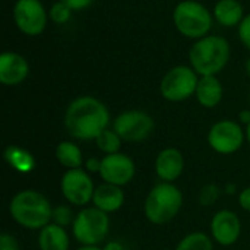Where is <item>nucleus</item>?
Listing matches in <instances>:
<instances>
[{
  "instance_id": "nucleus-1",
  "label": "nucleus",
  "mask_w": 250,
  "mask_h": 250,
  "mask_svg": "<svg viewBox=\"0 0 250 250\" xmlns=\"http://www.w3.org/2000/svg\"><path fill=\"white\" fill-rule=\"evenodd\" d=\"M110 125L107 105L92 97L81 95L72 100L64 111V127L78 141H95Z\"/></svg>"
},
{
  "instance_id": "nucleus-2",
  "label": "nucleus",
  "mask_w": 250,
  "mask_h": 250,
  "mask_svg": "<svg viewBox=\"0 0 250 250\" xmlns=\"http://www.w3.org/2000/svg\"><path fill=\"white\" fill-rule=\"evenodd\" d=\"M231 47L227 38L209 34L196 40L189 50V63L199 76H217L230 60Z\"/></svg>"
},
{
  "instance_id": "nucleus-3",
  "label": "nucleus",
  "mask_w": 250,
  "mask_h": 250,
  "mask_svg": "<svg viewBox=\"0 0 250 250\" xmlns=\"http://www.w3.org/2000/svg\"><path fill=\"white\" fill-rule=\"evenodd\" d=\"M9 212L13 221L21 227L26 230H41L51 223L53 207L44 193L25 189L12 198Z\"/></svg>"
},
{
  "instance_id": "nucleus-4",
  "label": "nucleus",
  "mask_w": 250,
  "mask_h": 250,
  "mask_svg": "<svg viewBox=\"0 0 250 250\" xmlns=\"http://www.w3.org/2000/svg\"><path fill=\"white\" fill-rule=\"evenodd\" d=\"M182 205V190L173 183L161 182L149 190L144 204V214L149 223L163 226L176 218Z\"/></svg>"
},
{
  "instance_id": "nucleus-5",
  "label": "nucleus",
  "mask_w": 250,
  "mask_h": 250,
  "mask_svg": "<svg viewBox=\"0 0 250 250\" xmlns=\"http://www.w3.org/2000/svg\"><path fill=\"white\" fill-rule=\"evenodd\" d=\"M173 23L179 34L196 41L209 35L214 16L204 3L198 0H182L173 10Z\"/></svg>"
},
{
  "instance_id": "nucleus-6",
  "label": "nucleus",
  "mask_w": 250,
  "mask_h": 250,
  "mask_svg": "<svg viewBox=\"0 0 250 250\" xmlns=\"http://www.w3.org/2000/svg\"><path fill=\"white\" fill-rule=\"evenodd\" d=\"M110 233L108 214L95 207H85L75 217L72 234L82 246H98Z\"/></svg>"
},
{
  "instance_id": "nucleus-7",
  "label": "nucleus",
  "mask_w": 250,
  "mask_h": 250,
  "mask_svg": "<svg viewBox=\"0 0 250 250\" xmlns=\"http://www.w3.org/2000/svg\"><path fill=\"white\" fill-rule=\"evenodd\" d=\"M199 75L189 64H177L167 70L160 82V94L170 103H182L196 94Z\"/></svg>"
},
{
  "instance_id": "nucleus-8",
  "label": "nucleus",
  "mask_w": 250,
  "mask_h": 250,
  "mask_svg": "<svg viewBox=\"0 0 250 250\" xmlns=\"http://www.w3.org/2000/svg\"><path fill=\"white\" fill-rule=\"evenodd\" d=\"M12 16L16 28L26 37L41 35L50 19L41 0H16Z\"/></svg>"
},
{
  "instance_id": "nucleus-9",
  "label": "nucleus",
  "mask_w": 250,
  "mask_h": 250,
  "mask_svg": "<svg viewBox=\"0 0 250 250\" xmlns=\"http://www.w3.org/2000/svg\"><path fill=\"white\" fill-rule=\"evenodd\" d=\"M154 127L152 116L144 110H126L113 120V129L123 142H142L152 135Z\"/></svg>"
},
{
  "instance_id": "nucleus-10",
  "label": "nucleus",
  "mask_w": 250,
  "mask_h": 250,
  "mask_svg": "<svg viewBox=\"0 0 250 250\" xmlns=\"http://www.w3.org/2000/svg\"><path fill=\"white\" fill-rule=\"evenodd\" d=\"M246 139V132L240 123L224 119L214 123L208 132V145L218 154L230 155L237 152Z\"/></svg>"
},
{
  "instance_id": "nucleus-11",
  "label": "nucleus",
  "mask_w": 250,
  "mask_h": 250,
  "mask_svg": "<svg viewBox=\"0 0 250 250\" xmlns=\"http://www.w3.org/2000/svg\"><path fill=\"white\" fill-rule=\"evenodd\" d=\"M60 190L69 204L85 208L88 204H92L95 186L86 170L73 168L66 170V173L62 176Z\"/></svg>"
},
{
  "instance_id": "nucleus-12",
  "label": "nucleus",
  "mask_w": 250,
  "mask_h": 250,
  "mask_svg": "<svg viewBox=\"0 0 250 250\" xmlns=\"http://www.w3.org/2000/svg\"><path fill=\"white\" fill-rule=\"evenodd\" d=\"M135 173H136V166L133 160L123 152L110 154L101 158L100 176L104 180V183H110L122 188L133 180Z\"/></svg>"
},
{
  "instance_id": "nucleus-13",
  "label": "nucleus",
  "mask_w": 250,
  "mask_h": 250,
  "mask_svg": "<svg viewBox=\"0 0 250 250\" xmlns=\"http://www.w3.org/2000/svg\"><path fill=\"white\" fill-rule=\"evenodd\" d=\"M211 237L221 246H233L242 234V221L230 209H221L211 218Z\"/></svg>"
},
{
  "instance_id": "nucleus-14",
  "label": "nucleus",
  "mask_w": 250,
  "mask_h": 250,
  "mask_svg": "<svg viewBox=\"0 0 250 250\" xmlns=\"http://www.w3.org/2000/svg\"><path fill=\"white\" fill-rule=\"evenodd\" d=\"M29 75L28 60L16 51H3L0 54V83L16 86L26 81Z\"/></svg>"
},
{
  "instance_id": "nucleus-15",
  "label": "nucleus",
  "mask_w": 250,
  "mask_h": 250,
  "mask_svg": "<svg viewBox=\"0 0 250 250\" xmlns=\"http://www.w3.org/2000/svg\"><path fill=\"white\" fill-rule=\"evenodd\" d=\"M185 170V157L183 154L170 146L160 151L155 158V173L161 182L173 183L176 182Z\"/></svg>"
},
{
  "instance_id": "nucleus-16",
  "label": "nucleus",
  "mask_w": 250,
  "mask_h": 250,
  "mask_svg": "<svg viewBox=\"0 0 250 250\" xmlns=\"http://www.w3.org/2000/svg\"><path fill=\"white\" fill-rule=\"evenodd\" d=\"M125 204V192L120 186L103 183L98 188H95L94 198H92V207L98 208L100 211L105 214L117 212Z\"/></svg>"
},
{
  "instance_id": "nucleus-17",
  "label": "nucleus",
  "mask_w": 250,
  "mask_h": 250,
  "mask_svg": "<svg viewBox=\"0 0 250 250\" xmlns=\"http://www.w3.org/2000/svg\"><path fill=\"white\" fill-rule=\"evenodd\" d=\"M195 97L205 108L217 107L224 97V86L218 76H201Z\"/></svg>"
},
{
  "instance_id": "nucleus-18",
  "label": "nucleus",
  "mask_w": 250,
  "mask_h": 250,
  "mask_svg": "<svg viewBox=\"0 0 250 250\" xmlns=\"http://www.w3.org/2000/svg\"><path fill=\"white\" fill-rule=\"evenodd\" d=\"M212 16L217 23L224 28H234L239 26L243 21L245 7L239 0H218L214 4Z\"/></svg>"
},
{
  "instance_id": "nucleus-19",
  "label": "nucleus",
  "mask_w": 250,
  "mask_h": 250,
  "mask_svg": "<svg viewBox=\"0 0 250 250\" xmlns=\"http://www.w3.org/2000/svg\"><path fill=\"white\" fill-rule=\"evenodd\" d=\"M38 248L40 250H69L70 237L64 227L50 223L40 230Z\"/></svg>"
},
{
  "instance_id": "nucleus-20",
  "label": "nucleus",
  "mask_w": 250,
  "mask_h": 250,
  "mask_svg": "<svg viewBox=\"0 0 250 250\" xmlns=\"http://www.w3.org/2000/svg\"><path fill=\"white\" fill-rule=\"evenodd\" d=\"M4 161L9 164V167H12L13 170H16L18 173H31L35 166H37V160L35 157L25 148H21L18 145H9L4 149Z\"/></svg>"
},
{
  "instance_id": "nucleus-21",
  "label": "nucleus",
  "mask_w": 250,
  "mask_h": 250,
  "mask_svg": "<svg viewBox=\"0 0 250 250\" xmlns=\"http://www.w3.org/2000/svg\"><path fill=\"white\" fill-rule=\"evenodd\" d=\"M56 158L67 170L81 168L85 164L82 149L70 141H62L56 146Z\"/></svg>"
},
{
  "instance_id": "nucleus-22",
  "label": "nucleus",
  "mask_w": 250,
  "mask_h": 250,
  "mask_svg": "<svg viewBox=\"0 0 250 250\" xmlns=\"http://www.w3.org/2000/svg\"><path fill=\"white\" fill-rule=\"evenodd\" d=\"M174 250H214V243L208 234L195 231L185 236Z\"/></svg>"
},
{
  "instance_id": "nucleus-23",
  "label": "nucleus",
  "mask_w": 250,
  "mask_h": 250,
  "mask_svg": "<svg viewBox=\"0 0 250 250\" xmlns=\"http://www.w3.org/2000/svg\"><path fill=\"white\" fill-rule=\"evenodd\" d=\"M95 144H97V148L104 152L105 155H110V154H116V152H120V148H122V138L117 135V132L111 127H107L103 133H100V136L95 139Z\"/></svg>"
},
{
  "instance_id": "nucleus-24",
  "label": "nucleus",
  "mask_w": 250,
  "mask_h": 250,
  "mask_svg": "<svg viewBox=\"0 0 250 250\" xmlns=\"http://www.w3.org/2000/svg\"><path fill=\"white\" fill-rule=\"evenodd\" d=\"M73 10L72 7H69L64 1L57 0L54 1L50 9H48V18L51 22L57 23V25H66L70 19H72Z\"/></svg>"
},
{
  "instance_id": "nucleus-25",
  "label": "nucleus",
  "mask_w": 250,
  "mask_h": 250,
  "mask_svg": "<svg viewBox=\"0 0 250 250\" xmlns=\"http://www.w3.org/2000/svg\"><path fill=\"white\" fill-rule=\"evenodd\" d=\"M221 193H223V189H221L218 185L208 183V185H205V186L201 189V192H199V195H198L199 204H201L202 207H212V205H215V202L220 199Z\"/></svg>"
},
{
  "instance_id": "nucleus-26",
  "label": "nucleus",
  "mask_w": 250,
  "mask_h": 250,
  "mask_svg": "<svg viewBox=\"0 0 250 250\" xmlns=\"http://www.w3.org/2000/svg\"><path fill=\"white\" fill-rule=\"evenodd\" d=\"M75 217L70 207L67 205H59L56 208H53V214H51V223L60 226V227H69L73 224L75 221Z\"/></svg>"
},
{
  "instance_id": "nucleus-27",
  "label": "nucleus",
  "mask_w": 250,
  "mask_h": 250,
  "mask_svg": "<svg viewBox=\"0 0 250 250\" xmlns=\"http://www.w3.org/2000/svg\"><path fill=\"white\" fill-rule=\"evenodd\" d=\"M237 32L240 42L250 51V13H246V16L237 26Z\"/></svg>"
},
{
  "instance_id": "nucleus-28",
  "label": "nucleus",
  "mask_w": 250,
  "mask_h": 250,
  "mask_svg": "<svg viewBox=\"0 0 250 250\" xmlns=\"http://www.w3.org/2000/svg\"><path fill=\"white\" fill-rule=\"evenodd\" d=\"M0 250H19L18 240L9 233H3L0 236Z\"/></svg>"
},
{
  "instance_id": "nucleus-29",
  "label": "nucleus",
  "mask_w": 250,
  "mask_h": 250,
  "mask_svg": "<svg viewBox=\"0 0 250 250\" xmlns=\"http://www.w3.org/2000/svg\"><path fill=\"white\" fill-rule=\"evenodd\" d=\"M62 1H64L69 7H72L73 12L83 10V9L89 7L94 3V0H62Z\"/></svg>"
},
{
  "instance_id": "nucleus-30",
  "label": "nucleus",
  "mask_w": 250,
  "mask_h": 250,
  "mask_svg": "<svg viewBox=\"0 0 250 250\" xmlns=\"http://www.w3.org/2000/svg\"><path fill=\"white\" fill-rule=\"evenodd\" d=\"M83 167H85V170L88 171V173H98L100 174V170H101V160H98V158H88L86 161H85V164H83Z\"/></svg>"
},
{
  "instance_id": "nucleus-31",
  "label": "nucleus",
  "mask_w": 250,
  "mask_h": 250,
  "mask_svg": "<svg viewBox=\"0 0 250 250\" xmlns=\"http://www.w3.org/2000/svg\"><path fill=\"white\" fill-rule=\"evenodd\" d=\"M239 204H240V207L246 212H250V186L240 192V195H239Z\"/></svg>"
},
{
  "instance_id": "nucleus-32",
  "label": "nucleus",
  "mask_w": 250,
  "mask_h": 250,
  "mask_svg": "<svg viewBox=\"0 0 250 250\" xmlns=\"http://www.w3.org/2000/svg\"><path fill=\"white\" fill-rule=\"evenodd\" d=\"M103 249L104 250H126L125 249V246H123L120 242H117V240L107 242V243H105V246H104Z\"/></svg>"
},
{
  "instance_id": "nucleus-33",
  "label": "nucleus",
  "mask_w": 250,
  "mask_h": 250,
  "mask_svg": "<svg viewBox=\"0 0 250 250\" xmlns=\"http://www.w3.org/2000/svg\"><path fill=\"white\" fill-rule=\"evenodd\" d=\"M239 120L243 123V125H249L250 123V110H243L240 114H239Z\"/></svg>"
},
{
  "instance_id": "nucleus-34",
  "label": "nucleus",
  "mask_w": 250,
  "mask_h": 250,
  "mask_svg": "<svg viewBox=\"0 0 250 250\" xmlns=\"http://www.w3.org/2000/svg\"><path fill=\"white\" fill-rule=\"evenodd\" d=\"M236 190H237V188H236V185H234V183H227V185H226V188H224V192H226L227 195H234V193H236Z\"/></svg>"
},
{
  "instance_id": "nucleus-35",
  "label": "nucleus",
  "mask_w": 250,
  "mask_h": 250,
  "mask_svg": "<svg viewBox=\"0 0 250 250\" xmlns=\"http://www.w3.org/2000/svg\"><path fill=\"white\" fill-rule=\"evenodd\" d=\"M76 250H104L103 248H100V246H81L79 249Z\"/></svg>"
},
{
  "instance_id": "nucleus-36",
  "label": "nucleus",
  "mask_w": 250,
  "mask_h": 250,
  "mask_svg": "<svg viewBox=\"0 0 250 250\" xmlns=\"http://www.w3.org/2000/svg\"><path fill=\"white\" fill-rule=\"evenodd\" d=\"M245 69H246V73H248V76L250 78V57L246 60V63H245Z\"/></svg>"
},
{
  "instance_id": "nucleus-37",
  "label": "nucleus",
  "mask_w": 250,
  "mask_h": 250,
  "mask_svg": "<svg viewBox=\"0 0 250 250\" xmlns=\"http://www.w3.org/2000/svg\"><path fill=\"white\" fill-rule=\"evenodd\" d=\"M246 141H248V144L250 145V123L246 126Z\"/></svg>"
},
{
  "instance_id": "nucleus-38",
  "label": "nucleus",
  "mask_w": 250,
  "mask_h": 250,
  "mask_svg": "<svg viewBox=\"0 0 250 250\" xmlns=\"http://www.w3.org/2000/svg\"><path fill=\"white\" fill-rule=\"evenodd\" d=\"M163 250H173V249H163Z\"/></svg>"
}]
</instances>
